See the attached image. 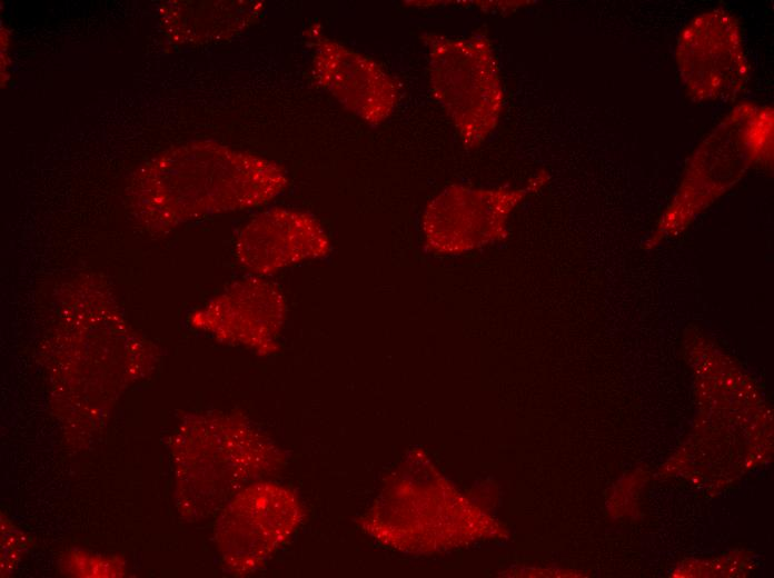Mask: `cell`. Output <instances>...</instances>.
I'll list each match as a JSON object with an SVG mask.
<instances>
[{"instance_id":"obj_1","label":"cell","mask_w":774,"mask_h":578,"mask_svg":"<svg viewBox=\"0 0 774 578\" xmlns=\"http://www.w3.org/2000/svg\"><path fill=\"white\" fill-rule=\"evenodd\" d=\"M275 161L211 141L188 142L147 162L131 178L130 209L165 231L215 213L261 206L287 186Z\"/></svg>"},{"instance_id":"obj_2","label":"cell","mask_w":774,"mask_h":578,"mask_svg":"<svg viewBox=\"0 0 774 578\" xmlns=\"http://www.w3.org/2000/svg\"><path fill=\"white\" fill-rule=\"evenodd\" d=\"M431 94L444 108L463 143L479 147L496 129L504 91L498 62L483 34H427Z\"/></svg>"},{"instance_id":"obj_3","label":"cell","mask_w":774,"mask_h":578,"mask_svg":"<svg viewBox=\"0 0 774 578\" xmlns=\"http://www.w3.org/2000/svg\"><path fill=\"white\" fill-rule=\"evenodd\" d=\"M312 76L345 109L377 126L394 111L398 87L374 59L337 41L321 39L311 60Z\"/></svg>"},{"instance_id":"obj_4","label":"cell","mask_w":774,"mask_h":578,"mask_svg":"<svg viewBox=\"0 0 774 578\" xmlns=\"http://www.w3.org/2000/svg\"><path fill=\"white\" fill-rule=\"evenodd\" d=\"M330 242L309 213L274 208L251 219L239 232L235 253L256 275H271L299 261L326 256Z\"/></svg>"},{"instance_id":"obj_5","label":"cell","mask_w":774,"mask_h":578,"mask_svg":"<svg viewBox=\"0 0 774 578\" xmlns=\"http://www.w3.org/2000/svg\"><path fill=\"white\" fill-rule=\"evenodd\" d=\"M678 53L686 86L697 97L728 96L744 82L746 66L738 30L724 13L693 21L679 39Z\"/></svg>"},{"instance_id":"obj_6","label":"cell","mask_w":774,"mask_h":578,"mask_svg":"<svg viewBox=\"0 0 774 578\" xmlns=\"http://www.w3.org/2000/svg\"><path fill=\"white\" fill-rule=\"evenodd\" d=\"M284 317L279 290L259 278H245L195 311L191 323L217 337L258 348L272 341Z\"/></svg>"},{"instance_id":"obj_7","label":"cell","mask_w":774,"mask_h":578,"mask_svg":"<svg viewBox=\"0 0 774 578\" xmlns=\"http://www.w3.org/2000/svg\"><path fill=\"white\" fill-rule=\"evenodd\" d=\"M519 197V191L448 189L426 210L427 241L435 248H466L490 240Z\"/></svg>"},{"instance_id":"obj_8","label":"cell","mask_w":774,"mask_h":578,"mask_svg":"<svg viewBox=\"0 0 774 578\" xmlns=\"http://www.w3.org/2000/svg\"><path fill=\"white\" fill-rule=\"evenodd\" d=\"M256 2H173L166 11V30L183 42H205L217 32L234 33L259 13ZM163 14V16H165Z\"/></svg>"}]
</instances>
